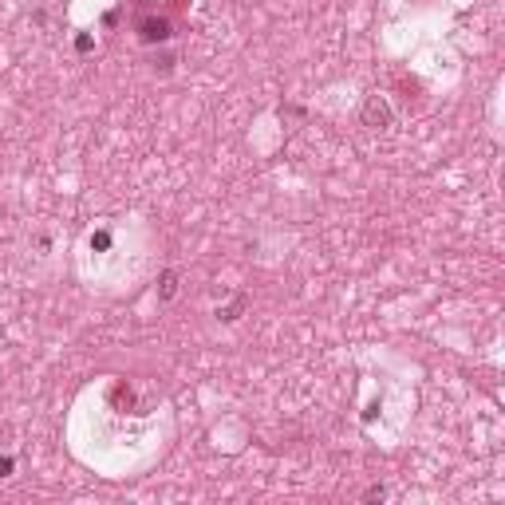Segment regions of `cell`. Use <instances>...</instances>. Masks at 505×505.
Instances as JSON below:
<instances>
[{
    "instance_id": "cell-1",
    "label": "cell",
    "mask_w": 505,
    "mask_h": 505,
    "mask_svg": "<svg viewBox=\"0 0 505 505\" xmlns=\"http://www.w3.org/2000/svg\"><path fill=\"white\" fill-rule=\"evenodd\" d=\"M360 123L368 130H391V123H395V111H391V103H387V95H379V91H371V95H363V107H360Z\"/></svg>"
},
{
    "instance_id": "cell-2",
    "label": "cell",
    "mask_w": 505,
    "mask_h": 505,
    "mask_svg": "<svg viewBox=\"0 0 505 505\" xmlns=\"http://www.w3.org/2000/svg\"><path fill=\"white\" fill-rule=\"evenodd\" d=\"M135 32H138V40H142V43H166L174 36V28H170V20H166V16H138Z\"/></svg>"
},
{
    "instance_id": "cell-3",
    "label": "cell",
    "mask_w": 505,
    "mask_h": 505,
    "mask_svg": "<svg viewBox=\"0 0 505 505\" xmlns=\"http://www.w3.org/2000/svg\"><path fill=\"white\" fill-rule=\"evenodd\" d=\"M245 308H249V292H233L229 304L217 308V320H222V324H233V320H241V312H245Z\"/></svg>"
},
{
    "instance_id": "cell-4",
    "label": "cell",
    "mask_w": 505,
    "mask_h": 505,
    "mask_svg": "<svg viewBox=\"0 0 505 505\" xmlns=\"http://www.w3.org/2000/svg\"><path fill=\"white\" fill-rule=\"evenodd\" d=\"M178 284H182V273H178V269H166V273L158 276V300L170 304V300L178 296Z\"/></svg>"
},
{
    "instance_id": "cell-5",
    "label": "cell",
    "mask_w": 505,
    "mask_h": 505,
    "mask_svg": "<svg viewBox=\"0 0 505 505\" xmlns=\"http://www.w3.org/2000/svg\"><path fill=\"white\" fill-rule=\"evenodd\" d=\"M91 249L95 253H107V249H111V229H95L91 233Z\"/></svg>"
},
{
    "instance_id": "cell-6",
    "label": "cell",
    "mask_w": 505,
    "mask_h": 505,
    "mask_svg": "<svg viewBox=\"0 0 505 505\" xmlns=\"http://www.w3.org/2000/svg\"><path fill=\"white\" fill-rule=\"evenodd\" d=\"M91 48H95V36H91V32H79V36H76V52L87 56Z\"/></svg>"
},
{
    "instance_id": "cell-7",
    "label": "cell",
    "mask_w": 505,
    "mask_h": 505,
    "mask_svg": "<svg viewBox=\"0 0 505 505\" xmlns=\"http://www.w3.org/2000/svg\"><path fill=\"white\" fill-rule=\"evenodd\" d=\"M170 68H174V56H158V60H155V71H158V76H170Z\"/></svg>"
},
{
    "instance_id": "cell-8",
    "label": "cell",
    "mask_w": 505,
    "mask_h": 505,
    "mask_svg": "<svg viewBox=\"0 0 505 505\" xmlns=\"http://www.w3.org/2000/svg\"><path fill=\"white\" fill-rule=\"evenodd\" d=\"M383 494H387V489H383V486H371V489H368V494H363V501H383Z\"/></svg>"
},
{
    "instance_id": "cell-9",
    "label": "cell",
    "mask_w": 505,
    "mask_h": 505,
    "mask_svg": "<svg viewBox=\"0 0 505 505\" xmlns=\"http://www.w3.org/2000/svg\"><path fill=\"white\" fill-rule=\"evenodd\" d=\"M12 470H16V462H12V458H0V478H9Z\"/></svg>"
}]
</instances>
